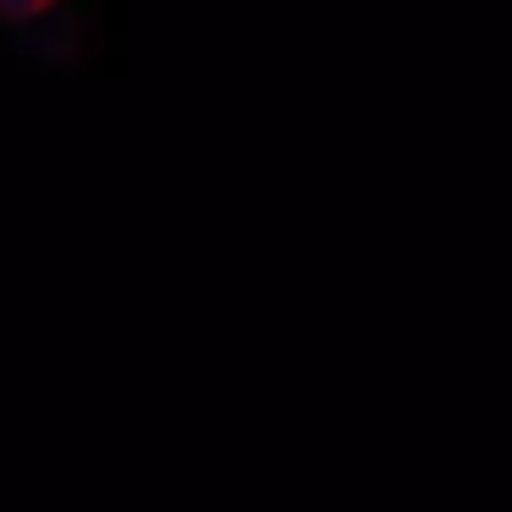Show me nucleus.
<instances>
[{"instance_id":"f257e3e1","label":"nucleus","mask_w":512,"mask_h":512,"mask_svg":"<svg viewBox=\"0 0 512 512\" xmlns=\"http://www.w3.org/2000/svg\"><path fill=\"white\" fill-rule=\"evenodd\" d=\"M89 0H0V28L12 39H61Z\"/></svg>"}]
</instances>
